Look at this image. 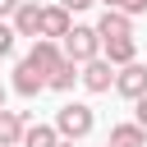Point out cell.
Segmentation results:
<instances>
[{
  "instance_id": "1",
  "label": "cell",
  "mask_w": 147,
  "mask_h": 147,
  "mask_svg": "<svg viewBox=\"0 0 147 147\" xmlns=\"http://www.w3.org/2000/svg\"><path fill=\"white\" fill-rule=\"evenodd\" d=\"M55 129H60V138H87L92 129H96V115H92V106H83V101H69V106H60V115H55Z\"/></svg>"
},
{
  "instance_id": "2",
  "label": "cell",
  "mask_w": 147,
  "mask_h": 147,
  "mask_svg": "<svg viewBox=\"0 0 147 147\" xmlns=\"http://www.w3.org/2000/svg\"><path fill=\"white\" fill-rule=\"evenodd\" d=\"M64 55H69L74 64L101 60V32H96V28H74V32L64 37Z\"/></svg>"
},
{
  "instance_id": "3",
  "label": "cell",
  "mask_w": 147,
  "mask_h": 147,
  "mask_svg": "<svg viewBox=\"0 0 147 147\" xmlns=\"http://www.w3.org/2000/svg\"><path fill=\"white\" fill-rule=\"evenodd\" d=\"M28 64H32V69H41V74H46V83H51V78H55V74L69 64V55L60 51V41L37 37V41H32V51H28Z\"/></svg>"
},
{
  "instance_id": "4",
  "label": "cell",
  "mask_w": 147,
  "mask_h": 147,
  "mask_svg": "<svg viewBox=\"0 0 147 147\" xmlns=\"http://www.w3.org/2000/svg\"><path fill=\"white\" fill-rule=\"evenodd\" d=\"M115 92L119 96H129V101H142L147 96V64H124L119 74H115Z\"/></svg>"
},
{
  "instance_id": "5",
  "label": "cell",
  "mask_w": 147,
  "mask_h": 147,
  "mask_svg": "<svg viewBox=\"0 0 147 147\" xmlns=\"http://www.w3.org/2000/svg\"><path fill=\"white\" fill-rule=\"evenodd\" d=\"M69 32H74L69 9H64V5H46V14H41V37H46V41H64Z\"/></svg>"
},
{
  "instance_id": "6",
  "label": "cell",
  "mask_w": 147,
  "mask_h": 147,
  "mask_svg": "<svg viewBox=\"0 0 147 147\" xmlns=\"http://www.w3.org/2000/svg\"><path fill=\"white\" fill-rule=\"evenodd\" d=\"M41 14H46V9H41L37 0H23V5H18V14H14V32L37 41V37H41Z\"/></svg>"
},
{
  "instance_id": "7",
  "label": "cell",
  "mask_w": 147,
  "mask_h": 147,
  "mask_svg": "<svg viewBox=\"0 0 147 147\" xmlns=\"http://www.w3.org/2000/svg\"><path fill=\"white\" fill-rule=\"evenodd\" d=\"M96 32H101V41H110V37H133V14L106 9V14L96 18Z\"/></svg>"
},
{
  "instance_id": "8",
  "label": "cell",
  "mask_w": 147,
  "mask_h": 147,
  "mask_svg": "<svg viewBox=\"0 0 147 147\" xmlns=\"http://www.w3.org/2000/svg\"><path fill=\"white\" fill-rule=\"evenodd\" d=\"M83 87H87V92H110V87H115V69H110L106 55L92 60V64H83Z\"/></svg>"
},
{
  "instance_id": "9",
  "label": "cell",
  "mask_w": 147,
  "mask_h": 147,
  "mask_svg": "<svg viewBox=\"0 0 147 147\" xmlns=\"http://www.w3.org/2000/svg\"><path fill=\"white\" fill-rule=\"evenodd\" d=\"M23 133H28L23 110H0V147H23Z\"/></svg>"
},
{
  "instance_id": "10",
  "label": "cell",
  "mask_w": 147,
  "mask_h": 147,
  "mask_svg": "<svg viewBox=\"0 0 147 147\" xmlns=\"http://www.w3.org/2000/svg\"><path fill=\"white\" fill-rule=\"evenodd\" d=\"M41 87H51V83H46V74H41V69H32V64L23 60V64L14 69V92H18V96H37Z\"/></svg>"
},
{
  "instance_id": "11",
  "label": "cell",
  "mask_w": 147,
  "mask_h": 147,
  "mask_svg": "<svg viewBox=\"0 0 147 147\" xmlns=\"http://www.w3.org/2000/svg\"><path fill=\"white\" fill-rule=\"evenodd\" d=\"M101 51H106V60L119 64V69L138 60V41H133V37H110V41H101Z\"/></svg>"
},
{
  "instance_id": "12",
  "label": "cell",
  "mask_w": 147,
  "mask_h": 147,
  "mask_svg": "<svg viewBox=\"0 0 147 147\" xmlns=\"http://www.w3.org/2000/svg\"><path fill=\"white\" fill-rule=\"evenodd\" d=\"M110 147H147V129L142 124H115L110 129Z\"/></svg>"
},
{
  "instance_id": "13",
  "label": "cell",
  "mask_w": 147,
  "mask_h": 147,
  "mask_svg": "<svg viewBox=\"0 0 147 147\" xmlns=\"http://www.w3.org/2000/svg\"><path fill=\"white\" fill-rule=\"evenodd\" d=\"M23 147H60V129L55 124H32L23 133Z\"/></svg>"
},
{
  "instance_id": "14",
  "label": "cell",
  "mask_w": 147,
  "mask_h": 147,
  "mask_svg": "<svg viewBox=\"0 0 147 147\" xmlns=\"http://www.w3.org/2000/svg\"><path fill=\"white\" fill-rule=\"evenodd\" d=\"M74 69H78V64L69 60V64H64V69L51 78V87H55V92H69V87H74V78H83V74H74Z\"/></svg>"
},
{
  "instance_id": "15",
  "label": "cell",
  "mask_w": 147,
  "mask_h": 147,
  "mask_svg": "<svg viewBox=\"0 0 147 147\" xmlns=\"http://www.w3.org/2000/svg\"><path fill=\"white\" fill-rule=\"evenodd\" d=\"M106 9H124V14H147V0H106Z\"/></svg>"
},
{
  "instance_id": "16",
  "label": "cell",
  "mask_w": 147,
  "mask_h": 147,
  "mask_svg": "<svg viewBox=\"0 0 147 147\" xmlns=\"http://www.w3.org/2000/svg\"><path fill=\"white\" fill-rule=\"evenodd\" d=\"M14 37H18V32H14V23H5V18H0V55H9V51H14Z\"/></svg>"
},
{
  "instance_id": "17",
  "label": "cell",
  "mask_w": 147,
  "mask_h": 147,
  "mask_svg": "<svg viewBox=\"0 0 147 147\" xmlns=\"http://www.w3.org/2000/svg\"><path fill=\"white\" fill-rule=\"evenodd\" d=\"M60 5H64V9L74 14V9H87V5H96V0H60Z\"/></svg>"
},
{
  "instance_id": "18",
  "label": "cell",
  "mask_w": 147,
  "mask_h": 147,
  "mask_svg": "<svg viewBox=\"0 0 147 147\" xmlns=\"http://www.w3.org/2000/svg\"><path fill=\"white\" fill-rule=\"evenodd\" d=\"M18 5H23V0H0V18H5V14H18Z\"/></svg>"
},
{
  "instance_id": "19",
  "label": "cell",
  "mask_w": 147,
  "mask_h": 147,
  "mask_svg": "<svg viewBox=\"0 0 147 147\" xmlns=\"http://www.w3.org/2000/svg\"><path fill=\"white\" fill-rule=\"evenodd\" d=\"M138 124H142V129H147V96H142V101H138Z\"/></svg>"
},
{
  "instance_id": "20",
  "label": "cell",
  "mask_w": 147,
  "mask_h": 147,
  "mask_svg": "<svg viewBox=\"0 0 147 147\" xmlns=\"http://www.w3.org/2000/svg\"><path fill=\"white\" fill-rule=\"evenodd\" d=\"M0 110H5V87H0Z\"/></svg>"
},
{
  "instance_id": "21",
  "label": "cell",
  "mask_w": 147,
  "mask_h": 147,
  "mask_svg": "<svg viewBox=\"0 0 147 147\" xmlns=\"http://www.w3.org/2000/svg\"><path fill=\"white\" fill-rule=\"evenodd\" d=\"M60 147H74V142H60Z\"/></svg>"
},
{
  "instance_id": "22",
  "label": "cell",
  "mask_w": 147,
  "mask_h": 147,
  "mask_svg": "<svg viewBox=\"0 0 147 147\" xmlns=\"http://www.w3.org/2000/svg\"><path fill=\"white\" fill-rule=\"evenodd\" d=\"M106 147H110V142H106Z\"/></svg>"
}]
</instances>
